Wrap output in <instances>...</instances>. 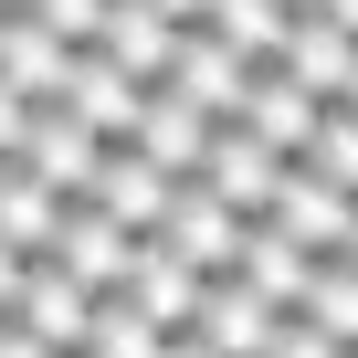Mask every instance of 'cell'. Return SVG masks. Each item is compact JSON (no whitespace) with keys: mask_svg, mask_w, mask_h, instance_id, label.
<instances>
[{"mask_svg":"<svg viewBox=\"0 0 358 358\" xmlns=\"http://www.w3.org/2000/svg\"><path fill=\"white\" fill-rule=\"evenodd\" d=\"M190 179H201L211 201H232L243 222H264V201L285 190V148H264L243 116H211V148H201V169H190Z\"/></svg>","mask_w":358,"mask_h":358,"instance_id":"1","label":"cell"},{"mask_svg":"<svg viewBox=\"0 0 358 358\" xmlns=\"http://www.w3.org/2000/svg\"><path fill=\"white\" fill-rule=\"evenodd\" d=\"M43 190H64V201H85V179H95V158H106V137L53 95V106H32V127H22V148H11Z\"/></svg>","mask_w":358,"mask_h":358,"instance_id":"2","label":"cell"},{"mask_svg":"<svg viewBox=\"0 0 358 358\" xmlns=\"http://www.w3.org/2000/svg\"><path fill=\"white\" fill-rule=\"evenodd\" d=\"M11 316H22V327H32L53 358H74V348H85V327H95V285H74L53 253H32V264H22V295H11Z\"/></svg>","mask_w":358,"mask_h":358,"instance_id":"3","label":"cell"},{"mask_svg":"<svg viewBox=\"0 0 358 358\" xmlns=\"http://www.w3.org/2000/svg\"><path fill=\"white\" fill-rule=\"evenodd\" d=\"M274 327H285V306H264L243 274H201V306H190V337H201V348H222V358H264Z\"/></svg>","mask_w":358,"mask_h":358,"instance_id":"4","label":"cell"},{"mask_svg":"<svg viewBox=\"0 0 358 358\" xmlns=\"http://www.w3.org/2000/svg\"><path fill=\"white\" fill-rule=\"evenodd\" d=\"M169 190H179V179H169V169H148V158H137L127 137H116V148L95 158V179H85V201H95V211H106L116 232H137V243H148V232L169 222Z\"/></svg>","mask_w":358,"mask_h":358,"instance_id":"5","label":"cell"},{"mask_svg":"<svg viewBox=\"0 0 358 358\" xmlns=\"http://www.w3.org/2000/svg\"><path fill=\"white\" fill-rule=\"evenodd\" d=\"M127 148H137L148 169H169V179H190V169H201V148H211V116L179 95V85H148V95H137V127H127Z\"/></svg>","mask_w":358,"mask_h":358,"instance_id":"6","label":"cell"},{"mask_svg":"<svg viewBox=\"0 0 358 358\" xmlns=\"http://www.w3.org/2000/svg\"><path fill=\"white\" fill-rule=\"evenodd\" d=\"M274 74H295L316 106H337L348 95V74H358V43L327 22V11H285V43H274Z\"/></svg>","mask_w":358,"mask_h":358,"instance_id":"7","label":"cell"},{"mask_svg":"<svg viewBox=\"0 0 358 358\" xmlns=\"http://www.w3.org/2000/svg\"><path fill=\"white\" fill-rule=\"evenodd\" d=\"M74 285H95V295H116L127 285V253H137V232H116L95 201H64V222H53V243H43Z\"/></svg>","mask_w":358,"mask_h":358,"instance_id":"8","label":"cell"},{"mask_svg":"<svg viewBox=\"0 0 358 358\" xmlns=\"http://www.w3.org/2000/svg\"><path fill=\"white\" fill-rule=\"evenodd\" d=\"M64 74H74V43H64V32H43L22 0H0V85L32 95V106H53V95H64Z\"/></svg>","mask_w":358,"mask_h":358,"instance_id":"9","label":"cell"},{"mask_svg":"<svg viewBox=\"0 0 358 358\" xmlns=\"http://www.w3.org/2000/svg\"><path fill=\"white\" fill-rule=\"evenodd\" d=\"M158 243H169V253H190L201 274H232V253H243V211H232V201H211L201 179H179V190H169V222H158Z\"/></svg>","mask_w":358,"mask_h":358,"instance_id":"10","label":"cell"},{"mask_svg":"<svg viewBox=\"0 0 358 358\" xmlns=\"http://www.w3.org/2000/svg\"><path fill=\"white\" fill-rule=\"evenodd\" d=\"M348 211H358V201L337 190V179H316V169H295V158H285V190L264 201V222H274L285 243H306V253H337V243H348Z\"/></svg>","mask_w":358,"mask_h":358,"instance_id":"11","label":"cell"},{"mask_svg":"<svg viewBox=\"0 0 358 358\" xmlns=\"http://www.w3.org/2000/svg\"><path fill=\"white\" fill-rule=\"evenodd\" d=\"M127 306H137L148 327L179 337V327H190V306H201V264H190V253H169V243L148 232V243L127 253Z\"/></svg>","mask_w":358,"mask_h":358,"instance_id":"12","label":"cell"},{"mask_svg":"<svg viewBox=\"0 0 358 358\" xmlns=\"http://www.w3.org/2000/svg\"><path fill=\"white\" fill-rule=\"evenodd\" d=\"M95 53H106L116 74L158 85V74H169V53H179V22L158 11V0H106V22H95Z\"/></svg>","mask_w":358,"mask_h":358,"instance_id":"13","label":"cell"},{"mask_svg":"<svg viewBox=\"0 0 358 358\" xmlns=\"http://www.w3.org/2000/svg\"><path fill=\"white\" fill-rule=\"evenodd\" d=\"M158 85H179V95H190L201 116H232V106H243V85H253V64H243L232 43H211V32L190 22V32H179V53H169V74H158Z\"/></svg>","mask_w":358,"mask_h":358,"instance_id":"14","label":"cell"},{"mask_svg":"<svg viewBox=\"0 0 358 358\" xmlns=\"http://www.w3.org/2000/svg\"><path fill=\"white\" fill-rule=\"evenodd\" d=\"M137 95H148L137 74H116V64H106L95 43H74V74H64V106H74V116H85V127L106 137V148H116V137L137 127Z\"/></svg>","mask_w":358,"mask_h":358,"instance_id":"15","label":"cell"},{"mask_svg":"<svg viewBox=\"0 0 358 358\" xmlns=\"http://www.w3.org/2000/svg\"><path fill=\"white\" fill-rule=\"evenodd\" d=\"M232 116H243V127H253L264 148H285V158H295V148H306V127H316V95H306L295 74L253 64V85H243V106H232Z\"/></svg>","mask_w":358,"mask_h":358,"instance_id":"16","label":"cell"},{"mask_svg":"<svg viewBox=\"0 0 358 358\" xmlns=\"http://www.w3.org/2000/svg\"><path fill=\"white\" fill-rule=\"evenodd\" d=\"M306 264H316L306 243H285L274 222H243V253H232V274H243L264 306H295V295H306Z\"/></svg>","mask_w":358,"mask_h":358,"instance_id":"17","label":"cell"},{"mask_svg":"<svg viewBox=\"0 0 358 358\" xmlns=\"http://www.w3.org/2000/svg\"><path fill=\"white\" fill-rule=\"evenodd\" d=\"M295 316H306V327H327L337 348H358V264H348V253H316V264H306Z\"/></svg>","mask_w":358,"mask_h":358,"instance_id":"18","label":"cell"},{"mask_svg":"<svg viewBox=\"0 0 358 358\" xmlns=\"http://www.w3.org/2000/svg\"><path fill=\"white\" fill-rule=\"evenodd\" d=\"M53 222H64V190H43L22 158H0V243L43 253V243H53Z\"/></svg>","mask_w":358,"mask_h":358,"instance_id":"19","label":"cell"},{"mask_svg":"<svg viewBox=\"0 0 358 358\" xmlns=\"http://www.w3.org/2000/svg\"><path fill=\"white\" fill-rule=\"evenodd\" d=\"M201 32H211V43H232L243 64H274V43H285V0H211Z\"/></svg>","mask_w":358,"mask_h":358,"instance_id":"20","label":"cell"},{"mask_svg":"<svg viewBox=\"0 0 358 358\" xmlns=\"http://www.w3.org/2000/svg\"><path fill=\"white\" fill-rule=\"evenodd\" d=\"M158 348H169V327H148V316L127 306V285H116V295H95V327H85L74 358H158Z\"/></svg>","mask_w":358,"mask_h":358,"instance_id":"21","label":"cell"},{"mask_svg":"<svg viewBox=\"0 0 358 358\" xmlns=\"http://www.w3.org/2000/svg\"><path fill=\"white\" fill-rule=\"evenodd\" d=\"M295 169H316V179H337V190L358 201V116H348V106H316V127H306V148H295Z\"/></svg>","mask_w":358,"mask_h":358,"instance_id":"22","label":"cell"},{"mask_svg":"<svg viewBox=\"0 0 358 358\" xmlns=\"http://www.w3.org/2000/svg\"><path fill=\"white\" fill-rule=\"evenodd\" d=\"M22 11H32L43 32H64V43H95V22H106V0H22Z\"/></svg>","mask_w":358,"mask_h":358,"instance_id":"23","label":"cell"},{"mask_svg":"<svg viewBox=\"0 0 358 358\" xmlns=\"http://www.w3.org/2000/svg\"><path fill=\"white\" fill-rule=\"evenodd\" d=\"M264 358H348V348H337L327 327H306V316L285 306V327H274V348H264Z\"/></svg>","mask_w":358,"mask_h":358,"instance_id":"24","label":"cell"},{"mask_svg":"<svg viewBox=\"0 0 358 358\" xmlns=\"http://www.w3.org/2000/svg\"><path fill=\"white\" fill-rule=\"evenodd\" d=\"M22 127H32V95H11V85H0V158L22 148Z\"/></svg>","mask_w":358,"mask_h":358,"instance_id":"25","label":"cell"},{"mask_svg":"<svg viewBox=\"0 0 358 358\" xmlns=\"http://www.w3.org/2000/svg\"><path fill=\"white\" fill-rule=\"evenodd\" d=\"M0 358H53V348H43V337H32L22 316H0Z\"/></svg>","mask_w":358,"mask_h":358,"instance_id":"26","label":"cell"},{"mask_svg":"<svg viewBox=\"0 0 358 358\" xmlns=\"http://www.w3.org/2000/svg\"><path fill=\"white\" fill-rule=\"evenodd\" d=\"M22 264H32L22 243H0V316H11V295H22Z\"/></svg>","mask_w":358,"mask_h":358,"instance_id":"27","label":"cell"},{"mask_svg":"<svg viewBox=\"0 0 358 358\" xmlns=\"http://www.w3.org/2000/svg\"><path fill=\"white\" fill-rule=\"evenodd\" d=\"M316 11H327V22L348 32V43H358V0H316Z\"/></svg>","mask_w":358,"mask_h":358,"instance_id":"28","label":"cell"},{"mask_svg":"<svg viewBox=\"0 0 358 358\" xmlns=\"http://www.w3.org/2000/svg\"><path fill=\"white\" fill-rule=\"evenodd\" d=\"M158 358H222V348H201V337H190V327H179V337H169V348H158Z\"/></svg>","mask_w":358,"mask_h":358,"instance_id":"29","label":"cell"},{"mask_svg":"<svg viewBox=\"0 0 358 358\" xmlns=\"http://www.w3.org/2000/svg\"><path fill=\"white\" fill-rule=\"evenodd\" d=\"M158 11H169V22H179V32H190V22H201V11H211V0H158Z\"/></svg>","mask_w":358,"mask_h":358,"instance_id":"30","label":"cell"},{"mask_svg":"<svg viewBox=\"0 0 358 358\" xmlns=\"http://www.w3.org/2000/svg\"><path fill=\"white\" fill-rule=\"evenodd\" d=\"M337 253H348V264H358V211H348V243H337Z\"/></svg>","mask_w":358,"mask_h":358,"instance_id":"31","label":"cell"},{"mask_svg":"<svg viewBox=\"0 0 358 358\" xmlns=\"http://www.w3.org/2000/svg\"><path fill=\"white\" fill-rule=\"evenodd\" d=\"M337 106H348V116H358V74H348V95H337Z\"/></svg>","mask_w":358,"mask_h":358,"instance_id":"32","label":"cell"},{"mask_svg":"<svg viewBox=\"0 0 358 358\" xmlns=\"http://www.w3.org/2000/svg\"><path fill=\"white\" fill-rule=\"evenodd\" d=\"M285 11H316V0H285Z\"/></svg>","mask_w":358,"mask_h":358,"instance_id":"33","label":"cell"},{"mask_svg":"<svg viewBox=\"0 0 358 358\" xmlns=\"http://www.w3.org/2000/svg\"><path fill=\"white\" fill-rule=\"evenodd\" d=\"M348 358H358V348H348Z\"/></svg>","mask_w":358,"mask_h":358,"instance_id":"34","label":"cell"}]
</instances>
